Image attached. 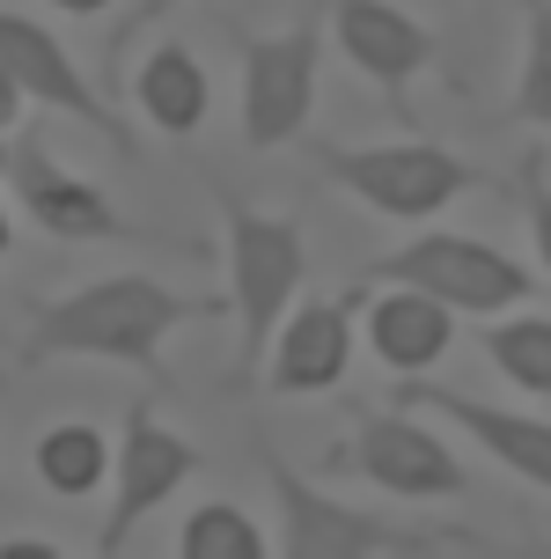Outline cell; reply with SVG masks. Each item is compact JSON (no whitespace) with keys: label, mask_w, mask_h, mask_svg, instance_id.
Listing matches in <instances>:
<instances>
[{"label":"cell","mask_w":551,"mask_h":559,"mask_svg":"<svg viewBox=\"0 0 551 559\" xmlns=\"http://www.w3.org/2000/svg\"><path fill=\"white\" fill-rule=\"evenodd\" d=\"M257 472L273 478L279 552L287 559H493L500 552L486 531H464V523H405V515L331 501L273 442H257Z\"/></svg>","instance_id":"6da1fadb"},{"label":"cell","mask_w":551,"mask_h":559,"mask_svg":"<svg viewBox=\"0 0 551 559\" xmlns=\"http://www.w3.org/2000/svg\"><path fill=\"white\" fill-rule=\"evenodd\" d=\"M220 302H184L169 295L163 280H140V273H118V280H88L82 295L67 302H37L23 324V368H45V361H133V368H155L163 338L177 324H199L214 317Z\"/></svg>","instance_id":"7a4b0ae2"},{"label":"cell","mask_w":551,"mask_h":559,"mask_svg":"<svg viewBox=\"0 0 551 559\" xmlns=\"http://www.w3.org/2000/svg\"><path fill=\"white\" fill-rule=\"evenodd\" d=\"M220 206V236H228V309H236V361L257 368L273 354L279 324H287V302L309 280V243L295 222L279 214H257L250 199H236L228 185H214Z\"/></svg>","instance_id":"3957f363"},{"label":"cell","mask_w":551,"mask_h":559,"mask_svg":"<svg viewBox=\"0 0 551 559\" xmlns=\"http://www.w3.org/2000/svg\"><path fill=\"white\" fill-rule=\"evenodd\" d=\"M360 280H375V287H419V295L464 309V317H500V309L537 295V280L507 251L478 243V236H448V228H427L412 243H397V251L375 258Z\"/></svg>","instance_id":"277c9868"},{"label":"cell","mask_w":551,"mask_h":559,"mask_svg":"<svg viewBox=\"0 0 551 559\" xmlns=\"http://www.w3.org/2000/svg\"><path fill=\"white\" fill-rule=\"evenodd\" d=\"M316 169L331 185H346L354 199H368L375 214H397V222H427L441 206L478 185V169L456 163L448 147H427V140H405V147H316Z\"/></svg>","instance_id":"5b68a950"},{"label":"cell","mask_w":551,"mask_h":559,"mask_svg":"<svg viewBox=\"0 0 551 559\" xmlns=\"http://www.w3.org/2000/svg\"><path fill=\"white\" fill-rule=\"evenodd\" d=\"M199 472V449L184 442V435H169L163 419L147 413V405H133V419H125V442H118V472H110V508H104V531H96V552H125L133 545V531L155 515V508L184 486V478Z\"/></svg>","instance_id":"8992f818"},{"label":"cell","mask_w":551,"mask_h":559,"mask_svg":"<svg viewBox=\"0 0 551 559\" xmlns=\"http://www.w3.org/2000/svg\"><path fill=\"white\" fill-rule=\"evenodd\" d=\"M0 88L37 96V104H52V111H74L82 126H96V133H104L118 155H140V140L125 133V118H118L104 96L88 88V74H82L67 52H59V37H52L45 23L15 15V8L0 15Z\"/></svg>","instance_id":"52a82bcc"},{"label":"cell","mask_w":551,"mask_h":559,"mask_svg":"<svg viewBox=\"0 0 551 559\" xmlns=\"http://www.w3.org/2000/svg\"><path fill=\"white\" fill-rule=\"evenodd\" d=\"M8 192L23 199V214L45 228V236H59V243H118V236H125V214H118L96 185L67 177L37 126L8 133Z\"/></svg>","instance_id":"ba28073f"},{"label":"cell","mask_w":551,"mask_h":559,"mask_svg":"<svg viewBox=\"0 0 551 559\" xmlns=\"http://www.w3.org/2000/svg\"><path fill=\"white\" fill-rule=\"evenodd\" d=\"M316 104V23L243 45V147H287Z\"/></svg>","instance_id":"9c48e42d"},{"label":"cell","mask_w":551,"mask_h":559,"mask_svg":"<svg viewBox=\"0 0 551 559\" xmlns=\"http://www.w3.org/2000/svg\"><path fill=\"white\" fill-rule=\"evenodd\" d=\"M346 464L360 478H375L383 493H397V501H456L470 486L464 464L419 419H397V413H360L354 442H346Z\"/></svg>","instance_id":"30bf717a"},{"label":"cell","mask_w":551,"mask_h":559,"mask_svg":"<svg viewBox=\"0 0 551 559\" xmlns=\"http://www.w3.org/2000/svg\"><path fill=\"white\" fill-rule=\"evenodd\" d=\"M397 405L427 413V419H456L486 456H500L515 478L551 493V419H523V413H507V405H486V397H470V391H441V383H412V376L397 383Z\"/></svg>","instance_id":"8fae6325"},{"label":"cell","mask_w":551,"mask_h":559,"mask_svg":"<svg viewBox=\"0 0 551 559\" xmlns=\"http://www.w3.org/2000/svg\"><path fill=\"white\" fill-rule=\"evenodd\" d=\"M331 23H338L346 59L383 88L390 104H405V88H412L419 74H427V59H434V37H427L405 8H390V0H331Z\"/></svg>","instance_id":"7c38bea8"},{"label":"cell","mask_w":551,"mask_h":559,"mask_svg":"<svg viewBox=\"0 0 551 559\" xmlns=\"http://www.w3.org/2000/svg\"><path fill=\"white\" fill-rule=\"evenodd\" d=\"M346 354H354V295L338 302H302L287 309V324L273 338V368L265 383L279 397H309V391H331L346 376Z\"/></svg>","instance_id":"4fadbf2b"},{"label":"cell","mask_w":551,"mask_h":559,"mask_svg":"<svg viewBox=\"0 0 551 559\" xmlns=\"http://www.w3.org/2000/svg\"><path fill=\"white\" fill-rule=\"evenodd\" d=\"M448 317H456V309L434 302V295H419V287H390L383 302L368 309V338H375V354H383L397 376H419V368H434L441 354H448V338H456Z\"/></svg>","instance_id":"5bb4252c"},{"label":"cell","mask_w":551,"mask_h":559,"mask_svg":"<svg viewBox=\"0 0 551 559\" xmlns=\"http://www.w3.org/2000/svg\"><path fill=\"white\" fill-rule=\"evenodd\" d=\"M133 96L163 133H199V118H206V67L184 45H155L147 67H140V82H133Z\"/></svg>","instance_id":"9a60e30c"},{"label":"cell","mask_w":551,"mask_h":559,"mask_svg":"<svg viewBox=\"0 0 551 559\" xmlns=\"http://www.w3.org/2000/svg\"><path fill=\"white\" fill-rule=\"evenodd\" d=\"M478 354L529 397H551V317H507L493 332H478Z\"/></svg>","instance_id":"2e32d148"},{"label":"cell","mask_w":551,"mask_h":559,"mask_svg":"<svg viewBox=\"0 0 551 559\" xmlns=\"http://www.w3.org/2000/svg\"><path fill=\"white\" fill-rule=\"evenodd\" d=\"M37 478H45L52 493H88V486H104V478H110L104 435H96V427H82V419L52 427V435L37 442Z\"/></svg>","instance_id":"e0dca14e"},{"label":"cell","mask_w":551,"mask_h":559,"mask_svg":"<svg viewBox=\"0 0 551 559\" xmlns=\"http://www.w3.org/2000/svg\"><path fill=\"white\" fill-rule=\"evenodd\" d=\"M177 552H184V559H257V552H265V537H257V523H250L243 508L214 501V508H199L192 523H184Z\"/></svg>","instance_id":"ac0fdd59"},{"label":"cell","mask_w":551,"mask_h":559,"mask_svg":"<svg viewBox=\"0 0 551 559\" xmlns=\"http://www.w3.org/2000/svg\"><path fill=\"white\" fill-rule=\"evenodd\" d=\"M515 118L551 133V0H529V45H523V82H515Z\"/></svg>","instance_id":"d6986e66"},{"label":"cell","mask_w":551,"mask_h":559,"mask_svg":"<svg viewBox=\"0 0 551 559\" xmlns=\"http://www.w3.org/2000/svg\"><path fill=\"white\" fill-rule=\"evenodd\" d=\"M523 214H529V236H537V258H544V273H551V185L537 177V163L523 169Z\"/></svg>","instance_id":"ffe728a7"},{"label":"cell","mask_w":551,"mask_h":559,"mask_svg":"<svg viewBox=\"0 0 551 559\" xmlns=\"http://www.w3.org/2000/svg\"><path fill=\"white\" fill-rule=\"evenodd\" d=\"M184 0H140V8H125V23L110 29V52H125L133 45V29H147V23H163V15H177Z\"/></svg>","instance_id":"44dd1931"},{"label":"cell","mask_w":551,"mask_h":559,"mask_svg":"<svg viewBox=\"0 0 551 559\" xmlns=\"http://www.w3.org/2000/svg\"><path fill=\"white\" fill-rule=\"evenodd\" d=\"M59 8H74V15H96V8H110V0H59Z\"/></svg>","instance_id":"7402d4cb"}]
</instances>
